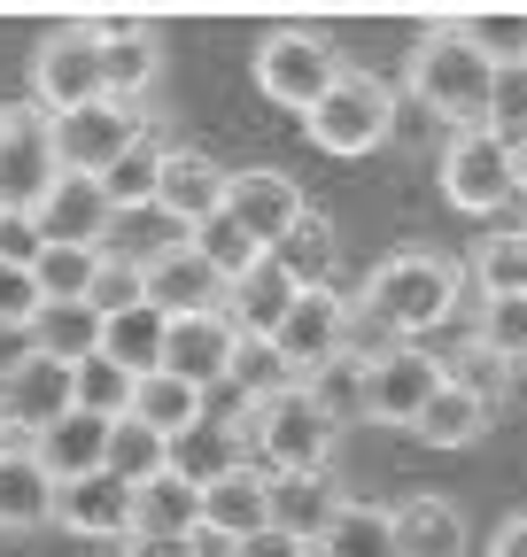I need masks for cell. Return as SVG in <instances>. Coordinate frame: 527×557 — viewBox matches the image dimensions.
Returning a JSON list of instances; mask_svg holds the SVG:
<instances>
[{"label": "cell", "mask_w": 527, "mask_h": 557, "mask_svg": "<svg viewBox=\"0 0 527 557\" xmlns=\"http://www.w3.org/2000/svg\"><path fill=\"white\" fill-rule=\"evenodd\" d=\"M303 302V287L280 271V256H264L256 271H241L233 287H225V318H233V333L241 341H272L280 325H287V310Z\"/></svg>", "instance_id": "d6986e66"}, {"label": "cell", "mask_w": 527, "mask_h": 557, "mask_svg": "<svg viewBox=\"0 0 527 557\" xmlns=\"http://www.w3.org/2000/svg\"><path fill=\"white\" fill-rule=\"evenodd\" d=\"M450 32L466 39L489 70H519L527 62V9H457Z\"/></svg>", "instance_id": "d6a6232c"}, {"label": "cell", "mask_w": 527, "mask_h": 557, "mask_svg": "<svg viewBox=\"0 0 527 557\" xmlns=\"http://www.w3.org/2000/svg\"><path fill=\"white\" fill-rule=\"evenodd\" d=\"M101 348V310L94 302H47L39 318H32V357H47V364H86Z\"/></svg>", "instance_id": "f546056e"}, {"label": "cell", "mask_w": 527, "mask_h": 557, "mask_svg": "<svg viewBox=\"0 0 527 557\" xmlns=\"http://www.w3.org/2000/svg\"><path fill=\"white\" fill-rule=\"evenodd\" d=\"M412 101H427L450 132H489V94H497V70L457 39L450 24H434L419 47H412V70H404Z\"/></svg>", "instance_id": "7a4b0ae2"}, {"label": "cell", "mask_w": 527, "mask_h": 557, "mask_svg": "<svg viewBox=\"0 0 527 557\" xmlns=\"http://www.w3.org/2000/svg\"><path fill=\"white\" fill-rule=\"evenodd\" d=\"M342 504L350 496L334 487V472H272V527L295 534V542H318Z\"/></svg>", "instance_id": "603a6c76"}, {"label": "cell", "mask_w": 527, "mask_h": 557, "mask_svg": "<svg viewBox=\"0 0 527 557\" xmlns=\"http://www.w3.org/2000/svg\"><path fill=\"white\" fill-rule=\"evenodd\" d=\"M225 557H310V542H295V534H280V527H264V534L233 542Z\"/></svg>", "instance_id": "7dc6e473"}, {"label": "cell", "mask_w": 527, "mask_h": 557, "mask_svg": "<svg viewBox=\"0 0 527 557\" xmlns=\"http://www.w3.org/2000/svg\"><path fill=\"white\" fill-rule=\"evenodd\" d=\"M489 557H527V511H512V519L489 534Z\"/></svg>", "instance_id": "f907efd6"}, {"label": "cell", "mask_w": 527, "mask_h": 557, "mask_svg": "<svg viewBox=\"0 0 527 557\" xmlns=\"http://www.w3.org/2000/svg\"><path fill=\"white\" fill-rule=\"evenodd\" d=\"M489 418H497V403H481L474 387L442 380V387H434V403L419 410V426H412V434H419L427 449H474V442L489 434Z\"/></svg>", "instance_id": "83f0119b"}, {"label": "cell", "mask_w": 527, "mask_h": 557, "mask_svg": "<svg viewBox=\"0 0 527 557\" xmlns=\"http://www.w3.org/2000/svg\"><path fill=\"white\" fill-rule=\"evenodd\" d=\"M512 186L527 194V139H519V148H512Z\"/></svg>", "instance_id": "816d5d0a"}, {"label": "cell", "mask_w": 527, "mask_h": 557, "mask_svg": "<svg viewBox=\"0 0 527 557\" xmlns=\"http://www.w3.org/2000/svg\"><path fill=\"white\" fill-rule=\"evenodd\" d=\"M156 70H163V39H156L140 16H124V32H109V39H101V78H109V101L140 109V94L156 86Z\"/></svg>", "instance_id": "d4e9b609"}, {"label": "cell", "mask_w": 527, "mask_h": 557, "mask_svg": "<svg viewBox=\"0 0 527 557\" xmlns=\"http://www.w3.org/2000/svg\"><path fill=\"white\" fill-rule=\"evenodd\" d=\"M54 527V472L32 457V442L0 449V534H39Z\"/></svg>", "instance_id": "ffe728a7"}, {"label": "cell", "mask_w": 527, "mask_h": 557, "mask_svg": "<svg viewBox=\"0 0 527 557\" xmlns=\"http://www.w3.org/2000/svg\"><path fill=\"white\" fill-rule=\"evenodd\" d=\"M163 163H171V139L163 132H140L132 148L101 171V194H109V209L124 218V209H156V194H163Z\"/></svg>", "instance_id": "f1b7e54d"}, {"label": "cell", "mask_w": 527, "mask_h": 557, "mask_svg": "<svg viewBox=\"0 0 527 557\" xmlns=\"http://www.w3.org/2000/svg\"><path fill=\"white\" fill-rule=\"evenodd\" d=\"M109 426H117V418H94V410H62L54 426L32 442V457L54 472V487H62V480H86V472H101V457H109Z\"/></svg>", "instance_id": "7402d4cb"}, {"label": "cell", "mask_w": 527, "mask_h": 557, "mask_svg": "<svg viewBox=\"0 0 527 557\" xmlns=\"http://www.w3.org/2000/svg\"><path fill=\"white\" fill-rule=\"evenodd\" d=\"M9 124H16V109H9V101H0V139H9Z\"/></svg>", "instance_id": "f5cc1de1"}, {"label": "cell", "mask_w": 527, "mask_h": 557, "mask_svg": "<svg viewBox=\"0 0 527 557\" xmlns=\"http://www.w3.org/2000/svg\"><path fill=\"white\" fill-rule=\"evenodd\" d=\"M156 209H163V218H179L186 233L203 225V218H218V209H225V163H210L203 148H171Z\"/></svg>", "instance_id": "44dd1931"}, {"label": "cell", "mask_w": 527, "mask_h": 557, "mask_svg": "<svg viewBox=\"0 0 527 557\" xmlns=\"http://www.w3.org/2000/svg\"><path fill=\"white\" fill-rule=\"evenodd\" d=\"M179 240H186L194 256H203V263H210V271L225 278V287H233V278H241V271H256L264 256H272V248H256V240H248V233H241V225L225 218V209H218V218H203V225H194V233H179Z\"/></svg>", "instance_id": "f35d334b"}, {"label": "cell", "mask_w": 527, "mask_h": 557, "mask_svg": "<svg viewBox=\"0 0 527 557\" xmlns=\"http://www.w3.org/2000/svg\"><path fill=\"white\" fill-rule=\"evenodd\" d=\"M342 47L326 39V32H303V24H287V32H272L256 47V86H264V101H280V109H295V116H310L326 94H334V78H342Z\"/></svg>", "instance_id": "5b68a950"}, {"label": "cell", "mask_w": 527, "mask_h": 557, "mask_svg": "<svg viewBox=\"0 0 527 557\" xmlns=\"http://www.w3.org/2000/svg\"><path fill=\"white\" fill-rule=\"evenodd\" d=\"M62 410H78V395H71V364L32 357L9 387H0V418H9V434H16V442H39Z\"/></svg>", "instance_id": "ac0fdd59"}, {"label": "cell", "mask_w": 527, "mask_h": 557, "mask_svg": "<svg viewBox=\"0 0 527 557\" xmlns=\"http://www.w3.org/2000/svg\"><path fill=\"white\" fill-rule=\"evenodd\" d=\"M225 387H241V395H248V410H256V403L287 395V387H295V372H287V357H280L272 341H241V348H233V380H225Z\"/></svg>", "instance_id": "60d3db41"}, {"label": "cell", "mask_w": 527, "mask_h": 557, "mask_svg": "<svg viewBox=\"0 0 527 557\" xmlns=\"http://www.w3.org/2000/svg\"><path fill=\"white\" fill-rule=\"evenodd\" d=\"M54 527L78 534V542H132V487L109 480V472L62 480L54 487Z\"/></svg>", "instance_id": "2e32d148"}, {"label": "cell", "mask_w": 527, "mask_h": 557, "mask_svg": "<svg viewBox=\"0 0 527 557\" xmlns=\"http://www.w3.org/2000/svg\"><path fill=\"white\" fill-rule=\"evenodd\" d=\"M39 310H47V302H39V287H32V263H9V256H0V325H24V333H32Z\"/></svg>", "instance_id": "f6af8a7d"}, {"label": "cell", "mask_w": 527, "mask_h": 557, "mask_svg": "<svg viewBox=\"0 0 527 557\" xmlns=\"http://www.w3.org/2000/svg\"><path fill=\"white\" fill-rule=\"evenodd\" d=\"M233 348H241V333H233V318H225V310L171 318V333H163V372H171V380H186L194 395H210V387H225V380H233Z\"/></svg>", "instance_id": "7c38bea8"}, {"label": "cell", "mask_w": 527, "mask_h": 557, "mask_svg": "<svg viewBox=\"0 0 527 557\" xmlns=\"http://www.w3.org/2000/svg\"><path fill=\"white\" fill-rule=\"evenodd\" d=\"M434 178H442V201L466 209V218H497V209L519 194L512 186V148H504L497 132H450Z\"/></svg>", "instance_id": "52a82bcc"}, {"label": "cell", "mask_w": 527, "mask_h": 557, "mask_svg": "<svg viewBox=\"0 0 527 557\" xmlns=\"http://www.w3.org/2000/svg\"><path fill=\"white\" fill-rule=\"evenodd\" d=\"M303 209H310V201H303V186H295L287 171H264V163H256V171H225V218H233L256 248H280Z\"/></svg>", "instance_id": "8fae6325"}, {"label": "cell", "mask_w": 527, "mask_h": 557, "mask_svg": "<svg viewBox=\"0 0 527 557\" xmlns=\"http://www.w3.org/2000/svg\"><path fill=\"white\" fill-rule=\"evenodd\" d=\"M32 101H39L47 124H54V116H78V109H94V101H109L101 39L86 32V16L39 39V54H32Z\"/></svg>", "instance_id": "8992f818"}, {"label": "cell", "mask_w": 527, "mask_h": 557, "mask_svg": "<svg viewBox=\"0 0 527 557\" xmlns=\"http://www.w3.org/2000/svg\"><path fill=\"white\" fill-rule=\"evenodd\" d=\"M342 341H350V295L342 287H303V302L287 310V325L272 333V348L287 357V372H318L326 357H342Z\"/></svg>", "instance_id": "4fadbf2b"}, {"label": "cell", "mask_w": 527, "mask_h": 557, "mask_svg": "<svg viewBox=\"0 0 527 557\" xmlns=\"http://www.w3.org/2000/svg\"><path fill=\"white\" fill-rule=\"evenodd\" d=\"M303 132L318 156H372L395 139V86L372 78V70H342L334 94L303 116Z\"/></svg>", "instance_id": "277c9868"}, {"label": "cell", "mask_w": 527, "mask_h": 557, "mask_svg": "<svg viewBox=\"0 0 527 557\" xmlns=\"http://www.w3.org/2000/svg\"><path fill=\"white\" fill-rule=\"evenodd\" d=\"M474 287H481V302H519L527 295V233H489L474 248Z\"/></svg>", "instance_id": "ab89813d"}, {"label": "cell", "mask_w": 527, "mask_h": 557, "mask_svg": "<svg viewBox=\"0 0 527 557\" xmlns=\"http://www.w3.org/2000/svg\"><path fill=\"white\" fill-rule=\"evenodd\" d=\"M310 557H395V527L380 504H342L334 527L310 542Z\"/></svg>", "instance_id": "8d00e7d4"}, {"label": "cell", "mask_w": 527, "mask_h": 557, "mask_svg": "<svg viewBox=\"0 0 527 557\" xmlns=\"http://www.w3.org/2000/svg\"><path fill=\"white\" fill-rule=\"evenodd\" d=\"M101 271H109V248H39L32 287H39V302H94Z\"/></svg>", "instance_id": "836d02e7"}, {"label": "cell", "mask_w": 527, "mask_h": 557, "mask_svg": "<svg viewBox=\"0 0 527 557\" xmlns=\"http://www.w3.org/2000/svg\"><path fill=\"white\" fill-rule=\"evenodd\" d=\"M481 348H497L504 364H519L527 357V295L519 302H481V333H474Z\"/></svg>", "instance_id": "ee69618b"}, {"label": "cell", "mask_w": 527, "mask_h": 557, "mask_svg": "<svg viewBox=\"0 0 527 557\" xmlns=\"http://www.w3.org/2000/svg\"><path fill=\"white\" fill-rule=\"evenodd\" d=\"M295 387L334 418V426H365V357H350V348H342V357H326L318 372H303Z\"/></svg>", "instance_id": "e575fe53"}, {"label": "cell", "mask_w": 527, "mask_h": 557, "mask_svg": "<svg viewBox=\"0 0 527 557\" xmlns=\"http://www.w3.org/2000/svg\"><path fill=\"white\" fill-rule=\"evenodd\" d=\"M117 557H203V542L194 534H132V542H117Z\"/></svg>", "instance_id": "bcb514c9"}, {"label": "cell", "mask_w": 527, "mask_h": 557, "mask_svg": "<svg viewBox=\"0 0 527 557\" xmlns=\"http://www.w3.org/2000/svg\"><path fill=\"white\" fill-rule=\"evenodd\" d=\"M0 449H16V434H9V418H0Z\"/></svg>", "instance_id": "db71d44e"}, {"label": "cell", "mask_w": 527, "mask_h": 557, "mask_svg": "<svg viewBox=\"0 0 527 557\" xmlns=\"http://www.w3.org/2000/svg\"><path fill=\"white\" fill-rule=\"evenodd\" d=\"M140 132H148V116H140V109H124V101H94V109H78V116H54V124H47L54 163H62V171H78V178H101Z\"/></svg>", "instance_id": "9c48e42d"}, {"label": "cell", "mask_w": 527, "mask_h": 557, "mask_svg": "<svg viewBox=\"0 0 527 557\" xmlns=\"http://www.w3.org/2000/svg\"><path fill=\"white\" fill-rule=\"evenodd\" d=\"M101 472L124 480V487H148V480L171 472V442L148 434L140 418H117V426H109V457H101Z\"/></svg>", "instance_id": "d590c367"}, {"label": "cell", "mask_w": 527, "mask_h": 557, "mask_svg": "<svg viewBox=\"0 0 527 557\" xmlns=\"http://www.w3.org/2000/svg\"><path fill=\"white\" fill-rule=\"evenodd\" d=\"M47 240H39V225L32 218H0V256H9V263H32Z\"/></svg>", "instance_id": "c3c4849f"}, {"label": "cell", "mask_w": 527, "mask_h": 557, "mask_svg": "<svg viewBox=\"0 0 527 557\" xmlns=\"http://www.w3.org/2000/svg\"><path fill=\"white\" fill-rule=\"evenodd\" d=\"M32 225H39V240H47V248H101V240H109V225H117V209H109L101 178L62 171V178L47 186V201L32 209Z\"/></svg>", "instance_id": "9a60e30c"}, {"label": "cell", "mask_w": 527, "mask_h": 557, "mask_svg": "<svg viewBox=\"0 0 527 557\" xmlns=\"http://www.w3.org/2000/svg\"><path fill=\"white\" fill-rule=\"evenodd\" d=\"M24 364H32V333L24 325H0V387H9Z\"/></svg>", "instance_id": "681fc988"}, {"label": "cell", "mask_w": 527, "mask_h": 557, "mask_svg": "<svg viewBox=\"0 0 527 557\" xmlns=\"http://www.w3.org/2000/svg\"><path fill=\"white\" fill-rule=\"evenodd\" d=\"M71 395H78V410H94V418H124V410H132V372H117L109 357H86V364L71 372Z\"/></svg>", "instance_id": "b9f144b4"}, {"label": "cell", "mask_w": 527, "mask_h": 557, "mask_svg": "<svg viewBox=\"0 0 527 557\" xmlns=\"http://www.w3.org/2000/svg\"><path fill=\"white\" fill-rule=\"evenodd\" d=\"M233 465H248V418H203V426H186L171 442V472L194 480V487L225 480Z\"/></svg>", "instance_id": "cb8c5ba5"}, {"label": "cell", "mask_w": 527, "mask_h": 557, "mask_svg": "<svg viewBox=\"0 0 527 557\" xmlns=\"http://www.w3.org/2000/svg\"><path fill=\"white\" fill-rule=\"evenodd\" d=\"M163 333H171V318H163V310L132 302V310L101 318V348H94V357H109V364H117V372H132V380H148V372H163Z\"/></svg>", "instance_id": "484cf974"}, {"label": "cell", "mask_w": 527, "mask_h": 557, "mask_svg": "<svg viewBox=\"0 0 527 557\" xmlns=\"http://www.w3.org/2000/svg\"><path fill=\"white\" fill-rule=\"evenodd\" d=\"M140 302L163 310V318H203V310H225V278L194 256L186 240H163L140 263Z\"/></svg>", "instance_id": "30bf717a"}, {"label": "cell", "mask_w": 527, "mask_h": 557, "mask_svg": "<svg viewBox=\"0 0 527 557\" xmlns=\"http://www.w3.org/2000/svg\"><path fill=\"white\" fill-rule=\"evenodd\" d=\"M132 534H203V487L179 472L132 487Z\"/></svg>", "instance_id": "4dcf8cb0"}, {"label": "cell", "mask_w": 527, "mask_h": 557, "mask_svg": "<svg viewBox=\"0 0 527 557\" xmlns=\"http://www.w3.org/2000/svg\"><path fill=\"white\" fill-rule=\"evenodd\" d=\"M489 132L504 139V148H519V139H527V62H519V70H497V94H489Z\"/></svg>", "instance_id": "7bdbcfd3"}, {"label": "cell", "mask_w": 527, "mask_h": 557, "mask_svg": "<svg viewBox=\"0 0 527 557\" xmlns=\"http://www.w3.org/2000/svg\"><path fill=\"white\" fill-rule=\"evenodd\" d=\"M395 341H419V333H442L466 302V271L442 263L434 248H395L388 263H372L365 295H357Z\"/></svg>", "instance_id": "6da1fadb"}, {"label": "cell", "mask_w": 527, "mask_h": 557, "mask_svg": "<svg viewBox=\"0 0 527 557\" xmlns=\"http://www.w3.org/2000/svg\"><path fill=\"white\" fill-rule=\"evenodd\" d=\"M264 527H272V472H264L256 457L203 487V534H218L225 549L248 542V534H264Z\"/></svg>", "instance_id": "e0dca14e"}, {"label": "cell", "mask_w": 527, "mask_h": 557, "mask_svg": "<svg viewBox=\"0 0 527 557\" xmlns=\"http://www.w3.org/2000/svg\"><path fill=\"white\" fill-rule=\"evenodd\" d=\"M442 387V357H427V348H388V357L365 364V426H419V410L434 403Z\"/></svg>", "instance_id": "ba28073f"}, {"label": "cell", "mask_w": 527, "mask_h": 557, "mask_svg": "<svg viewBox=\"0 0 527 557\" xmlns=\"http://www.w3.org/2000/svg\"><path fill=\"white\" fill-rule=\"evenodd\" d=\"M54 178H62V163H54L47 116H16L9 139H0V218H32Z\"/></svg>", "instance_id": "5bb4252c"}, {"label": "cell", "mask_w": 527, "mask_h": 557, "mask_svg": "<svg viewBox=\"0 0 527 557\" xmlns=\"http://www.w3.org/2000/svg\"><path fill=\"white\" fill-rule=\"evenodd\" d=\"M388 527H395V557H466V519L442 496H404Z\"/></svg>", "instance_id": "4316f807"}, {"label": "cell", "mask_w": 527, "mask_h": 557, "mask_svg": "<svg viewBox=\"0 0 527 557\" xmlns=\"http://www.w3.org/2000/svg\"><path fill=\"white\" fill-rule=\"evenodd\" d=\"M272 256H280V271L295 287H326V271H334V218H326V209H303Z\"/></svg>", "instance_id": "74e56055"}, {"label": "cell", "mask_w": 527, "mask_h": 557, "mask_svg": "<svg viewBox=\"0 0 527 557\" xmlns=\"http://www.w3.org/2000/svg\"><path fill=\"white\" fill-rule=\"evenodd\" d=\"M124 418H140L148 434H163V442H179L186 426H203V395H194L186 380H171V372H148V380H132V410Z\"/></svg>", "instance_id": "1f68e13d"}, {"label": "cell", "mask_w": 527, "mask_h": 557, "mask_svg": "<svg viewBox=\"0 0 527 557\" xmlns=\"http://www.w3.org/2000/svg\"><path fill=\"white\" fill-rule=\"evenodd\" d=\"M334 449H342V426L303 387L248 410V457L264 472H334Z\"/></svg>", "instance_id": "3957f363"}]
</instances>
